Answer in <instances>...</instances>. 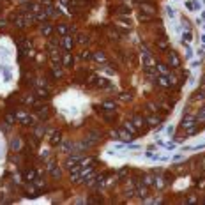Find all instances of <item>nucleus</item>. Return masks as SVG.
<instances>
[{"label": "nucleus", "mask_w": 205, "mask_h": 205, "mask_svg": "<svg viewBox=\"0 0 205 205\" xmlns=\"http://www.w3.org/2000/svg\"><path fill=\"white\" fill-rule=\"evenodd\" d=\"M14 117H16V122L21 124V126H37L36 120L32 119V115L27 112V110H16Z\"/></svg>", "instance_id": "1"}, {"label": "nucleus", "mask_w": 205, "mask_h": 205, "mask_svg": "<svg viewBox=\"0 0 205 205\" xmlns=\"http://www.w3.org/2000/svg\"><path fill=\"white\" fill-rule=\"evenodd\" d=\"M60 44H62V48H64V50L71 51V50L75 48L76 41H75V37H71V36H64V37L60 39Z\"/></svg>", "instance_id": "2"}, {"label": "nucleus", "mask_w": 205, "mask_h": 205, "mask_svg": "<svg viewBox=\"0 0 205 205\" xmlns=\"http://www.w3.org/2000/svg\"><path fill=\"white\" fill-rule=\"evenodd\" d=\"M36 115H37L41 120H46V119H50V110L48 108H44V106H41V104H36Z\"/></svg>", "instance_id": "3"}, {"label": "nucleus", "mask_w": 205, "mask_h": 205, "mask_svg": "<svg viewBox=\"0 0 205 205\" xmlns=\"http://www.w3.org/2000/svg\"><path fill=\"white\" fill-rule=\"evenodd\" d=\"M101 108H103L104 112H117V101H112V99H106V101H103Z\"/></svg>", "instance_id": "4"}, {"label": "nucleus", "mask_w": 205, "mask_h": 205, "mask_svg": "<svg viewBox=\"0 0 205 205\" xmlns=\"http://www.w3.org/2000/svg\"><path fill=\"white\" fill-rule=\"evenodd\" d=\"M50 60H51V64H53V66L62 64V53H60L58 50H50Z\"/></svg>", "instance_id": "5"}, {"label": "nucleus", "mask_w": 205, "mask_h": 205, "mask_svg": "<svg viewBox=\"0 0 205 205\" xmlns=\"http://www.w3.org/2000/svg\"><path fill=\"white\" fill-rule=\"evenodd\" d=\"M69 30H71V28H69L66 23H58V25H55V32L58 34V36H60V37L67 36V34H69Z\"/></svg>", "instance_id": "6"}, {"label": "nucleus", "mask_w": 205, "mask_h": 205, "mask_svg": "<svg viewBox=\"0 0 205 205\" xmlns=\"http://www.w3.org/2000/svg\"><path fill=\"white\" fill-rule=\"evenodd\" d=\"M60 142H62V133L60 131H51V138H50V143L57 147V145H60Z\"/></svg>", "instance_id": "7"}, {"label": "nucleus", "mask_w": 205, "mask_h": 205, "mask_svg": "<svg viewBox=\"0 0 205 205\" xmlns=\"http://www.w3.org/2000/svg\"><path fill=\"white\" fill-rule=\"evenodd\" d=\"M53 30H55V27L50 25V23H42V25H41V34L46 36V37H50V36L53 34Z\"/></svg>", "instance_id": "8"}, {"label": "nucleus", "mask_w": 205, "mask_h": 205, "mask_svg": "<svg viewBox=\"0 0 205 205\" xmlns=\"http://www.w3.org/2000/svg\"><path fill=\"white\" fill-rule=\"evenodd\" d=\"M71 64H73V55H71V51L64 50V53H62V66H64V67H69Z\"/></svg>", "instance_id": "9"}, {"label": "nucleus", "mask_w": 205, "mask_h": 205, "mask_svg": "<svg viewBox=\"0 0 205 205\" xmlns=\"http://www.w3.org/2000/svg\"><path fill=\"white\" fill-rule=\"evenodd\" d=\"M80 165V157L78 156H71V157H67V161H66V168L67 170H73Z\"/></svg>", "instance_id": "10"}, {"label": "nucleus", "mask_w": 205, "mask_h": 205, "mask_svg": "<svg viewBox=\"0 0 205 205\" xmlns=\"http://www.w3.org/2000/svg\"><path fill=\"white\" fill-rule=\"evenodd\" d=\"M168 64L173 67H180V58L177 57V53H168Z\"/></svg>", "instance_id": "11"}, {"label": "nucleus", "mask_w": 205, "mask_h": 205, "mask_svg": "<svg viewBox=\"0 0 205 205\" xmlns=\"http://www.w3.org/2000/svg\"><path fill=\"white\" fill-rule=\"evenodd\" d=\"M21 101H23L25 104H28V106H36V104H39L37 99H36V95H30V94L23 95V97H21Z\"/></svg>", "instance_id": "12"}, {"label": "nucleus", "mask_w": 205, "mask_h": 205, "mask_svg": "<svg viewBox=\"0 0 205 205\" xmlns=\"http://www.w3.org/2000/svg\"><path fill=\"white\" fill-rule=\"evenodd\" d=\"M117 134H119L120 140H124V142H131V140H133V134H129V131H126V129H119Z\"/></svg>", "instance_id": "13"}, {"label": "nucleus", "mask_w": 205, "mask_h": 205, "mask_svg": "<svg viewBox=\"0 0 205 205\" xmlns=\"http://www.w3.org/2000/svg\"><path fill=\"white\" fill-rule=\"evenodd\" d=\"M156 71H157V73H161L163 76H168V75H170V69H168V66H166V64H161V62H159V64H156Z\"/></svg>", "instance_id": "14"}, {"label": "nucleus", "mask_w": 205, "mask_h": 205, "mask_svg": "<svg viewBox=\"0 0 205 205\" xmlns=\"http://www.w3.org/2000/svg\"><path fill=\"white\" fill-rule=\"evenodd\" d=\"M23 177H25L27 182H32V180L37 177V171H36V170H27V171L23 173Z\"/></svg>", "instance_id": "15"}, {"label": "nucleus", "mask_w": 205, "mask_h": 205, "mask_svg": "<svg viewBox=\"0 0 205 205\" xmlns=\"http://www.w3.org/2000/svg\"><path fill=\"white\" fill-rule=\"evenodd\" d=\"M133 124H134L136 127H143V126H145V119H143L142 115H134V117H133Z\"/></svg>", "instance_id": "16"}, {"label": "nucleus", "mask_w": 205, "mask_h": 205, "mask_svg": "<svg viewBox=\"0 0 205 205\" xmlns=\"http://www.w3.org/2000/svg\"><path fill=\"white\" fill-rule=\"evenodd\" d=\"M36 95L41 97V99H48L50 97V92L44 89V87H37V90H36Z\"/></svg>", "instance_id": "17"}, {"label": "nucleus", "mask_w": 205, "mask_h": 205, "mask_svg": "<svg viewBox=\"0 0 205 205\" xmlns=\"http://www.w3.org/2000/svg\"><path fill=\"white\" fill-rule=\"evenodd\" d=\"M145 122H147L149 126H152V127H154V126H159V124H161V119L152 115V117H147V119H145Z\"/></svg>", "instance_id": "18"}, {"label": "nucleus", "mask_w": 205, "mask_h": 205, "mask_svg": "<svg viewBox=\"0 0 205 205\" xmlns=\"http://www.w3.org/2000/svg\"><path fill=\"white\" fill-rule=\"evenodd\" d=\"M80 58H81V60H85V62H87V60H92L94 53L90 51V50H83V51L80 53Z\"/></svg>", "instance_id": "19"}, {"label": "nucleus", "mask_w": 205, "mask_h": 205, "mask_svg": "<svg viewBox=\"0 0 205 205\" xmlns=\"http://www.w3.org/2000/svg\"><path fill=\"white\" fill-rule=\"evenodd\" d=\"M108 37L112 39V41H119V37H120V34H119L117 27H115V28H108Z\"/></svg>", "instance_id": "20"}, {"label": "nucleus", "mask_w": 205, "mask_h": 205, "mask_svg": "<svg viewBox=\"0 0 205 205\" xmlns=\"http://www.w3.org/2000/svg\"><path fill=\"white\" fill-rule=\"evenodd\" d=\"M124 129L129 131L131 134H136V133H138V127H136L133 122H124Z\"/></svg>", "instance_id": "21"}, {"label": "nucleus", "mask_w": 205, "mask_h": 205, "mask_svg": "<svg viewBox=\"0 0 205 205\" xmlns=\"http://www.w3.org/2000/svg\"><path fill=\"white\" fill-rule=\"evenodd\" d=\"M94 60H97V62H106V53H104V51H94Z\"/></svg>", "instance_id": "22"}, {"label": "nucleus", "mask_w": 205, "mask_h": 205, "mask_svg": "<svg viewBox=\"0 0 205 205\" xmlns=\"http://www.w3.org/2000/svg\"><path fill=\"white\" fill-rule=\"evenodd\" d=\"M95 85H97V87H103V89H106V87H110V81H108L106 78H97Z\"/></svg>", "instance_id": "23"}, {"label": "nucleus", "mask_w": 205, "mask_h": 205, "mask_svg": "<svg viewBox=\"0 0 205 205\" xmlns=\"http://www.w3.org/2000/svg\"><path fill=\"white\" fill-rule=\"evenodd\" d=\"M157 85H161V87H170V80H168V76H161V78H157Z\"/></svg>", "instance_id": "24"}, {"label": "nucleus", "mask_w": 205, "mask_h": 205, "mask_svg": "<svg viewBox=\"0 0 205 205\" xmlns=\"http://www.w3.org/2000/svg\"><path fill=\"white\" fill-rule=\"evenodd\" d=\"M57 46H60V41H57L53 37L48 41V50H57Z\"/></svg>", "instance_id": "25"}, {"label": "nucleus", "mask_w": 205, "mask_h": 205, "mask_svg": "<svg viewBox=\"0 0 205 205\" xmlns=\"http://www.w3.org/2000/svg\"><path fill=\"white\" fill-rule=\"evenodd\" d=\"M19 147H21V142H19V138H14V140L11 142V150H13V152H16Z\"/></svg>", "instance_id": "26"}, {"label": "nucleus", "mask_w": 205, "mask_h": 205, "mask_svg": "<svg viewBox=\"0 0 205 205\" xmlns=\"http://www.w3.org/2000/svg\"><path fill=\"white\" fill-rule=\"evenodd\" d=\"M117 13H119V14H131V9L126 7V5H119V7H117Z\"/></svg>", "instance_id": "27"}, {"label": "nucleus", "mask_w": 205, "mask_h": 205, "mask_svg": "<svg viewBox=\"0 0 205 205\" xmlns=\"http://www.w3.org/2000/svg\"><path fill=\"white\" fill-rule=\"evenodd\" d=\"M119 99H120V101H124V103H127V101L133 99V95H131L129 92H122L120 95H119Z\"/></svg>", "instance_id": "28"}, {"label": "nucleus", "mask_w": 205, "mask_h": 205, "mask_svg": "<svg viewBox=\"0 0 205 205\" xmlns=\"http://www.w3.org/2000/svg\"><path fill=\"white\" fill-rule=\"evenodd\" d=\"M89 41H90V39L87 37L85 34H80V36H78V41H76V42H78V44H87Z\"/></svg>", "instance_id": "29"}, {"label": "nucleus", "mask_w": 205, "mask_h": 205, "mask_svg": "<svg viewBox=\"0 0 205 205\" xmlns=\"http://www.w3.org/2000/svg\"><path fill=\"white\" fill-rule=\"evenodd\" d=\"M147 195H149L147 187H143V186H140V187H138V196H142V198H147Z\"/></svg>", "instance_id": "30"}, {"label": "nucleus", "mask_w": 205, "mask_h": 205, "mask_svg": "<svg viewBox=\"0 0 205 205\" xmlns=\"http://www.w3.org/2000/svg\"><path fill=\"white\" fill-rule=\"evenodd\" d=\"M154 184V177L152 175H145V179H143V186H152Z\"/></svg>", "instance_id": "31"}, {"label": "nucleus", "mask_w": 205, "mask_h": 205, "mask_svg": "<svg viewBox=\"0 0 205 205\" xmlns=\"http://www.w3.org/2000/svg\"><path fill=\"white\" fill-rule=\"evenodd\" d=\"M53 76H55V78H62V69L58 67V64L53 66Z\"/></svg>", "instance_id": "32"}, {"label": "nucleus", "mask_w": 205, "mask_h": 205, "mask_svg": "<svg viewBox=\"0 0 205 205\" xmlns=\"http://www.w3.org/2000/svg\"><path fill=\"white\" fill-rule=\"evenodd\" d=\"M5 120H7V124H14V120H16V117H14L13 113H5Z\"/></svg>", "instance_id": "33"}, {"label": "nucleus", "mask_w": 205, "mask_h": 205, "mask_svg": "<svg viewBox=\"0 0 205 205\" xmlns=\"http://www.w3.org/2000/svg\"><path fill=\"white\" fill-rule=\"evenodd\" d=\"M41 5L46 7V9H51V7H53V2H51V0H41Z\"/></svg>", "instance_id": "34"}, {"label": "nucleus", "mask_w": 205, "mask_h": 205, "mask_svg": "<svg viewBox=\"0 0 205 205\" xmlns=\"http://www.w3.org/2000/svg\"><path fill=\"white\" fill-rule=\"evenodd\" d=\"M140 19H142V21H152V16H150V14H145V13H140Z\"/></svg>", "instance_id": "35"}, {"label": "nucleus", "mask_w": 205, "mask_h": 205, "mask_svg": "<svg viewBox=\"0 0 205 205\" xmlns=\"http://www.w3.org/2000/svg\"><path fill=\"white\" fill-rule=\"evenodd\" d=\"M50 173H51V175H53V177H55V179H57V177H60V175H62V171H60V168H53V170H51V171H50Z\"/></svg>", "instance_id": "36"}, {"label": "nucleus", "mask_w": 205, "mask_h": 205, "mask_svg": "<svg viewBox=\"0 0 205 205\" xmlns=\"http://www.w3.org/2000/svg\"><path fill=\"white\" fill-rule=\"evenodd\" d=\"M157 48H159V50H168V42H165V41H159V42H157Z\"/></svg>", "instance_id": "37"}, {"label": "nucleus", "mask_w": 205, "mask_h": 205, "mask_svg": "<svg viewBox=\"0 0 205 205\" xmlns=\"http://www.w3.org/2000/svg\"><path fill=\"white\" fill-rule=\"evenodd\" d=\"M55 166H57V165H55V161H50V163L46 165V171H51V170H53Z\"/></svg>", "instance_id": "38"}, {"label": "nucleus", "mask_w": 205, "mask_h": 205, "mask_svg": "<svg viewBox=\"0 0 205 205\" xmlns=\"http://www.w3.org/2000/svg\"><path fill=\"white\" fill-rule=\"evenodd\" d=\"M147 108H149L150 112H157V106H156L154 103H147Z\"/></svg>", "instance_id": "39"}, {"label": "nucleus", "mask_w": 205, "mask_h": 205, "mask_svg": "<svg viewBox=\"0 0 205 205\" xmlns=\"http://www.w3.org/2000/svg\"><path fill=\"white\" fill-rule=\"evenodd\" d=\"M196 186L200 187V189H205V179H200V180L196 182Z\"/></svg>", "instance_id": "40"}, {"label": "nucleus", "mask_w": 205, "mask_h": 205, "mask_svg": "<svg viewBox=\"0 0 205 205\" xmlns=\"http://www.w3.org/2000/svg\"><path fill=\"white\" fill-rule=\"evenodd\" d=\"M64 5H67V7H73V0H60Z\"/></svg>", "instance_id": "41"}, {"label": "nucleus", "mask_w": 205, "mask_h": 205, "mask_svg": "<svg viewBox=\"0 0 205 205\" xmlns=\"http://www.w3.org/2000/svg\"><path fill=\"white\" fill-rule=\"evenodd\" d=\"M126 173H127V168H122V170H120V171H119V175H120V177H124V175H126Z\"/></svg>", "instance_id": "42"}, {"label": "nucleus", "mask_w": 205, "mask_h": 205, "mask_svg": "<svg viewBox=\"0 0 205 205\" xmlns=\"http://www.w3.org/2000/svg\"><path fill=\"white\" fill-rule=\"evenodd\" d=\"M5 25H7V19H0V28L5 27Z\"/></svg>", "instance_id": "43"}, {"label": "nucleus", "mask_w": 205, "mask_h": 205, "mask_svg": "<svg viewBox=\"0 0 205 205\" xmlns=\"http://www.w3.org/2000/svg\"><path fill=\"white\" fill-rule=\"evenodd\" d=\"M184 41L189 42V41H191V34H184Z\"/></svg>", "instance_id": "44"}, {"label": "nucleus", "mask_w": 205, "mask_h": 205, "mask_svg": "<svg viewBox=\"0 0 205 205\" xmlns=\"http://www.w3.org/2000/svg\"><path fill=\"white\" fill-rule=\"evenodd\" d=\"M198 119H205V108H204V112L198 113Z\"/></svg>", "instance_id": "45"}, {"label": "nucleus", "mask_w": 205, "mask_h": 205, "mask_svg": "<svg viewBox=\"0 0 205 205\" xmlns=\"http://www.w3.org/2000/svg\"><path fill=\"white\" fill-rule=\"evenodd\" d=\"M187 202H191V204H195V202H196V198H195V196H189V198H187Z\"/></svg>", "instance_id": "46"}, {"label": "nucleus", "mask_w": 205, "mask_h": 205, "mask_svg": "<svg viewBox=\"0 0 205 205\" xmlns=\"http://www.w3.org/2000/svg\"><path fill=\"white\" fill-rule=\"evenodd\" d=\"M204 83H205V76H204Z\"/></svg>", "instance_id": "47"}]
</instances>
